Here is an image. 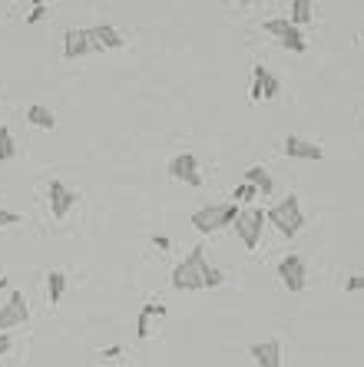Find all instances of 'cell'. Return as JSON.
Wrapping results in <instances>:
<instances>
[{
    "instance_id": "cell-14",
    "label": "cell",
    "mask_w": 364,
    "mask_h": 367,
    "mask_svg": "<svg viewBox=\"0 0 364 367\" xmlns=\"http://www.w3.org/2000/svg\"><path fill=\"white\" fill-rule=\"evenodd\" d=\"M27 123H30V126H37V130H56L54 109L43 106V103H33V106L27 109Z\"/></svg>"
},
{
    "instance_id": "cell-16",
    "label": "cell",
    "mask_w": 364,
    "mask_h": 367,
    "mask_svg": "<svg viewBox=\"0 0 364 367\" xmlns=\"http://www.w3.org/2000/svg\"><path fill=\"white\" fill-rule=\"evenodd\" d=\"M152 314H166V308H162V304H152V301H146L140 308V314H136V337H140V341H146V337H150V318Z\"/></svg>"
},
{
    "instance_id": "cell-23",
    "label": "cell",
    "mask_w": 364,
    "mask_h": 367,
    "mask_svg": "<svg viewBox=\"0 0 364 367\" xmlns=\"http://www.w3.org/2000/svg\"><path fill=\"white\" fill-rule=\"evenodd\" d=\"M20 222V216L17 212H7V209H0V228H11Z\"/></svg>"
},
{
    "instance_id": "cell-19",
    "label": "cell",
    "mask_w": 364,
    "mask_h": 367,
    "mask_svg": "<svg viewBox=\"0 0 364 367\" xmlns=\"http://www.w3.org/2000/svg\"><path fill=\"white\" fill-rule=\"evenodd\" d=\"M279 44L285 46V50H291V54H305V50H308V40H305V33H301L298 27H295V23L289 27V33L281 37Z\"/></svg>"
},
{
    "instance_id": "cell-12",
    "label": "cell",
    "mask_w": 364,
    "mask_h": 367,
    "mask_svg": "<svg viewBox=\"0 0 364 367\" xmlns=\"http://www.w3.org/2000/svg\"><path fill=\"white\" fill-rule=\"evenodd\" d=\"M93 44H97V50H119V46L126 44V37L116 30V27H109V23H99V27H93Z\"/></svg>"
},
{
    "instance_id": "cell-2",
    "label": "cell",
    "mask_w": 364,
    "mask_h": 367,
    "mask_svg": "<svg viewBox=\"0 0 364 367\" xmlns=\"http://www.w3.org/2000/svg\"><path fill=\"white\" fill-rule=\"evenodd\" d=\"M238 202H209L199 212H193V228L199 235H212L219 228H229L238 218Z\"/></svg>"
},
{
    "instance_id": "cell-10",
    "label": "cell",
    "mask_w": 364,
    "mask_h": 367,
    "mask_svg": "<svg viewBox=\"0 0 364 367\" xmlns=\"http://www.w3.org/2000/svg\"><path fill=\"white\" fill-rule=\"evenodd\" d=\"M281 149H285V156H289V159H308V162H318V159L324 156V149L318 146V142L301 139V136H285V142H281Z\"/></svg>"
},
{
    "instance_id": "cell-1",
    "label": "cell",
    "mask_w": 364,
    "mask_h": 367,
    "mask_svg": "<svg viewBox=\"0 0 364 367\" xmlns=\"http://www.w3.org/2000/svg\"><path fill=\"white\" fill-rule=\"evenodd\" d=\"M169 281H172V288H179V292H202V288H219L225 281V275H222V268L209 265L202 245H195V249L172 268Z\"/></svg>"
},
{
    "instance_id": "cell-18",
    "label": "cell",
    "mask_w": 364,
    "mask_h": 367,
    "mask_svg": "<svg viewBox=\"0 0 364 367\" xmlns=\"http://www.w3.org/2000/svg\"><path fill=\"white\" fill-rule=\"evenodd\" d=\"M66 292V275L63 271H50L47 275V294H50V304H60Z\"/></svg>"
},
{
    "instance_id": "cell-24",
    "label": "cell",
    "mask_w": 364,
    "mask_h": 367,
    "mask_svg": "<svg viewBox=\"0 0 364 367\" xmlns=\"http://www.w3.org/2000/svg\"><path fill=\"white\" fill-rule=\"evenodd\" d=\"M344 292H364V275H354V278L344 281Z\"/></svg>"
},
{
    "instance_id": "cell-15",
    "label": "cell",
    "mask_w": 364,
    "mask_h": 367,
    "mask_svg": "<svg viewBox=\"0 0 364 367\" xmlns=\"http://www.w3.org/2000/svg\"><path fill=\"white\" fill-rule=\"evenodd\" d=\"M252 76L262 83V97H265V99H275L281 93V80L272 73V70H265V66H255V70H252Z\"/></svg>"
},
{
    "instance_id": "cell-9",
    "label": "cell",
    "mask_w": 364,
    "mask_h": 367,
    "mask_svg": "<svg viewBox=\"0 0 364 367\" xmlns=\"http://www.w3.org/2000/svg\"><path fill=\"white\" fill-rule=\"evenodd\" d=\"M47 199H50V212H54L56 218H66V216H70V209L76 206V192H73V189H66L60 179H54V182H50V189H47Z\"/></svg>"
},
{
    "instance_id": "cell-26",
    "label": "cell",
    "mask_w": 364,
    "mask_h": 367,
    "mask_svg": "<svg viewBox=\"0 0 364 367\" xmlns=\"http://www.w3.org/2000/svg\"><path fill=\"white\" fill-rule=\"evenodd\" d=\"M252 99H255V103L258 99H265L262 97V83H258V80H252Z\"/></svg>"
},
{
    "instance_id": "cell-5",
    "label": "cell",
    "mask_w": 364,
    "mask_h": 367,
    "mask_svg": "<svg viewBox=\"0 0 364 367\" xmlns=\"http://www.w3.org/2000/svg\"><path fill=\"white\" fill-rule=\"evenodd\" d=\"M279 278L289 292H305V285H308L305 259H301V255H285V259L279 261Z\"/></svg>"
},
{
    "instance_id": "cell-13",
    "label": "cell",
    "mask_w": 364,
    "mask_h": 367,
    "mask_svg": "<svg viewBox=\"0 0 364 367\" xmlns=\"http://www.w3.org/2000/svg\"><path fill=\"white\" fill-rule=\"evenodd\" d=\"M245 182L255 185L262 195H272V192H275V179L268 175L265 166H248V169H245Z\"/></svg>"
},
{
    "instance_id": "cell-21",
    "label": "cell",
    "mask_w": 364,
    "mask_h": 367,
    "mask_svg": "<svg viewBox=\"0 0 364 367\" xmlns=\"http://www.w3.org/2000/svg\"><path fill=\"white\" fill-rule=\"evenodd\" d=\"M255 195H262L255 189V185H248V182H242V185H236V195H232V202H252Z\"/></svg>"
},
{
    "instance_id": "cell-22",
    "label": "cell",
    "mask_w": 364,
    "mask_h": 367,
    "mask_svg": "<svg viewBox=\"0 0 364 367\" xmlns=\"http://www.w3.org/2000/svg\"><path fill=\"white\" fill-rule=\"evenodd\" d=\"M47 11H50L47 4H33V11H30V17H27V23H40L43 17H47Z\"/></svg>"
},
{
    "instance_id": "cell-25",
    "label": "cell",
    "mask_w": 364,
    "mask_h": 367,
    "mask_svg": "<svg viewBox=\"0 0 364 367\" xmlns=\"http://www.w3.org/2000/svg\"><path fill=\"white\" fill-rule=\"evenodd\" d=\"M152 242H156V249H169V235H152Z\"/></svg>"
},
{
    "instance_id": "cell-11",
    "label": "cell",
    "mask_w": 364,
    "mask_h": 367,
    "mask_svg": "<svg viewBox=\"0 0 364 367\" xmlns=\"http://www.w3.org/2000/svg\"><path fill=\"white\" fill-rule=\"evenodd\" d=\"M248 354L258 367H281V341L279 337H268V341H255L248 347Z\"/></svg>"
},
{
    "instance_id": "cell-20",
    "label": "cell",
    "mask_w": 364,
    "mask_h": 367,
    "mask_svg": "<svg viewBox=\"0 0 364 367\" xmlns=\"http://www.w3.org/2000/svg\"><path fill=\"white\" fill-rule=\"evenodd\" d=\"M13 152H17V146H13V136L7 126H0V162L13 159Z\"/></svg>"
},
{
    "instance_id": "cell-17",
    "label": "cell",
    "mask_w": 364,
    "mask_h": 367,
    "mask_svg": "<svg viewBox=\"0 0 364 367\" xmlns=\"http://www.w3.org/2000/svg\"><path fill=\"white\" fill-rule=\"evenodd\" d=\"M311 17H315V4L311 0H291L289 7V20L295 23V27H305V23H311Z\"/></svg>"
},
{
    "instance_id": "cell-29",
    "label": "cell",
    "mask_w": 364,
    "mask_h": 367,
    "mask_svg": "<svg viewBox=\"0 0 364 367\" xmlns=\"http://www.w3.org/2000/svg\"><path fill=\"white\" fill-rule=\"evenodd\" d=\"M361 44H364V33H361Z\"/></svg>"
},
{
    "instance_id": "cell-8",
    "label": "cell",
    "mask_w": 364,
    "mask_h": 367,
    "mask_svg": "<svg viewBox=\"0 0 364 367\" xmlns=\"http://www.w3.org/2000/svg\"><path fill=\"white\" fill-rule=\"evenodd\" d=\"M90 50H97L90 30H73V27H70V30L63 33V56L66 60H80V56H86Z\"/></svg>"
},
{
    "instance_id": "cell-28",
    "label": "cell",
    "mask_w": 364,
    "mask_h": 367,
    "mask_svg": "<svg viewBox=\"0 0 364 367\" xmlns=\"http://www.w3.org/2000/svg\"><path fill=\"white\" fill-rule=\"evenodd\" d=\"M7 281H11V278H0V292H4V288H7Z\"/></svg>"
},
{
    "instance_id": "cell-4",
    "label": "cell",
    "mask_w": 364,
    "mask_h": 367,
    "mask_svg": "<svg viewBox=\"0 0 364 367\" xmlns=\"http://www.w3.org/2000/svg\"><path fill=\"white\" fill-rule=\"evenodd\" d=\"M236 225V235L242 238V245H245L248 251L258 249V242H262V232H265L268 225V218H265V209H258V206H248L238 212V218L232 222Z\"/></svg>"
},
{
    "instance_id": "cell-27",
    "label": "cell",
    "mask_w": 364,
    "mask_h": 367,
    "mask_svg": "<svg viewBox=\"0 0 364 367\" xmlns=\"http://www.w3.org/2000/svg\"><path fill=\"white\" fill-rule=\"evenodd\" d=\"M7 351H11V337L0 335V354H7Z\"/></svg>"
},
{
    "instance_id": "cell-6",
    "label": "cell",
    "mask_w": 364,
    "mask_h": 367,
    "mask_svg": "<svg viewBox=\"0 0 364 367\" xmlns=\"http://www.w3.org/2000/svg\"><path fill=\"white\" fill-rule=\"evenodd\" d=\"M27 321H30L27 298H23V292H11L7 304L0 308V335H4V331H11V328H17V324H27Z\"/></svg>"
},
{
    "instance_id": "cell-3",
    "label": "cell",
    "mask_w": 364,
    "mask_h": 367,
    "mask_svg": "<svg viewBox=\"0 0 364 367\" xmlns=\"http://www.w3.org/2000/svg\"><path fill=\"white\" fill-rule=\"evenodd\" d=\"M268 225L279 228L285 238H295L301 232V225H305V212H301V202L298 195H285L281 202H275V206L265 212Z\"/></svg>"
},
{
    "instance_id": "cell-7",
    "label": "cell",
    "mask_w": 364,
    "mask_h": 367,
    "mask_svg": "<svg viewBox=\"0 0 364 367\" xmlns=\"http://www.w3.org/2000/svg\"><path fill=\"white\" fill-rule=\"evenodd\" d=\"M169 175L176 182H186V185H202V173H199V159L193 152H179L176 159L169 162Z\"/></svg>"
}]
</instances>
